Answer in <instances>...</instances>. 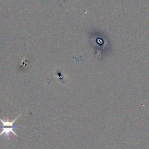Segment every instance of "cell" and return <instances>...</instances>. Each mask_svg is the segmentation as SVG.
Returning a JSON list of instances; mask_svg holds the SVG:
<instances>
[{
  "label": "cell",
  "mask_w": 149,
  "mask_h": 149,
  "mask_svg": "<svg viewBox=\"0 0 149 149\" xmlns=\"http://www.w3.org/2000/svg\"><path fill=\"white\" fill-rule=\"evenodd\" d=\"M1 131L0 132V136L2 134L4 135V137L5 139H6L8 140H9V137H10V133H13L14 135H15L16 136H17V137H19L16 133L14 132L13 129L15 128H17V127H20L22 126H11L9 128H7V127H4L3 126H1Z\"/></svg>",
  "instance_id": "obj_1"
}]
</instances>
